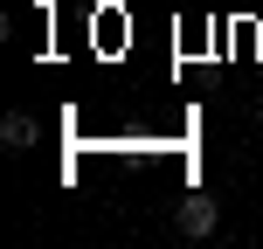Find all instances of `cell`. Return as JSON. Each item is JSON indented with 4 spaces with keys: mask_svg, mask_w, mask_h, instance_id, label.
Wrapping results in <instances>:
<instances>
[{
    "mask_svg": "<svg viewBox=\"0 0 263 249\" xmlns=\"http://www.w3.org/2000/svg\"><path fill=\"white\" fill-rule=\"evenodd\" d=\"M215 222H222V215H215V201H208V194H187V201H180V236H194V242H201V236H215Z\"/></svg>",
    "mask_w": 263,
    "mask_h": 249,
    "instance_id": "1",
    "label": "cell"
},
{
    "mask_svg": "<svg viewBox=\"0 0 263 249\" xmlns=\"http://www.w3.org/2000/svg\"><path fill=\"white\" fill-rule=\"evenodd\" d=\"M42 139V125L28 118V111H7V118H0V145H14V152H21V145H35Z\"/></svg>",
    "mask_w": 263,
    "mask_h": 249,
    "instance_id": "2",
    "label": "cell"
}]
</instances>
